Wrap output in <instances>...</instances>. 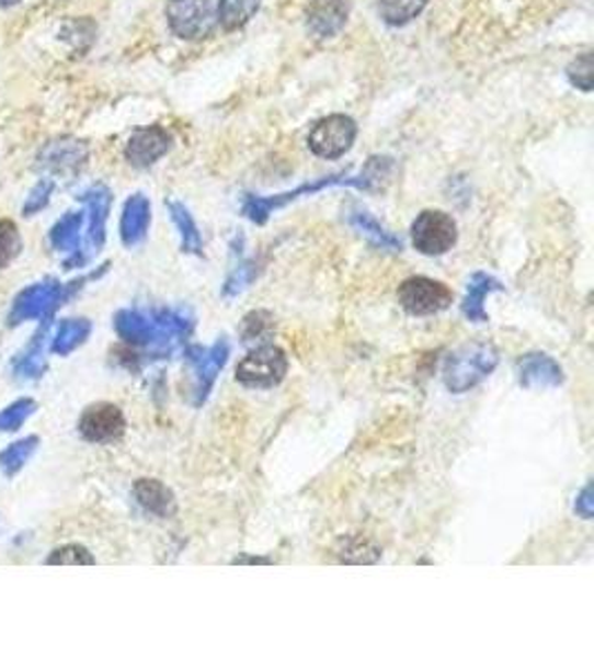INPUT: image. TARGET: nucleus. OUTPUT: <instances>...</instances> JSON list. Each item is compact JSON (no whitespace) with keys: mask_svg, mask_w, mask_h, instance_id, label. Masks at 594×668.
Instances as JSON below:
<instances>
[{"mask_svg":"<svg viewBox=\"0 0 594 668\" xmlns=\"http://www.w3.org/2000/svg\"><path fill=\"white\" fill-rule=\"evenodd\" d=\"M395 168V161L390 157H373L365 168L361 170L358 177H347L345 172L341 174H332V177H323L319 181H312V183H304L301 188L296 190H289V192H283V194H274V196H245L243 201V214L254 220V223H265L270 218L272 212H276L278 207L301 199L304 194H317L321 192L323 188H330V185H354L358 190H367L373 192L381 185V181H388L390 172Z\"/></svg>","mask_w":594,"mask_h":668,"instance_id":"obj_1","label":"nucleus"},{"mask_svg":"<svg viewBox=\"0 0 594 668\" xmlns=\"http://www.w3.org/2000/svg\"><path fill=\"white\" fill-rule=\"evenodd\" d=\"M114 328L125 343L172 350L187 335L190 324L181 313L121 310L114 319Z\"/></svg>","mask_w":594,"mask_h":668,"instance_id":"obj_2","label":"nucleus"},{"mask_svg":"<svg viewBox=\"0 0 594 668\" xmlns=\"http://www.w3.org/2000/svg\"><path fill=\"white\" fill-rule=\"evenodd\" d=\"M499 365V352L492 343H466L448 354L443 365V382L450 393H468Z\"/></svg>","mask_w":594,"mask_h":668,"instance_id":"obj_3","label":"nucleus"},{"mask_svg":"<svg viewBox=\"0 0 594 668\" xmlns=\"http://www.w3.org/2000/svg\"><path fill=\"white\" fill-rule=\"evenodd\" d=\"M88 279H79L73 283H58L56 279H45L41 283H32L27 285L16 299L12 304V310H10V326L16 328L25 321H47L52 319V315L69 299V296L73 294V290H79L81 283H85Z\"/></svg>","mask_w":594,"mask_h":668,"instance_id":"obj_4","label":"nucleus"},{"mask_svg":"<svg viewBox=\"0 0 594 668\" xmlns=\"http://www.w3.org/2000/svg\"><path fill=\"white\" fill-rule=\"evenodd\" d=\"M90 161V145L81 138L73 136H58L47 140L38 155L34 168L43 174L58 177V179H71L77 177Z\"/></svg>","mask_w":594,"mask_h":668,"instance_id":"obj_5","label":"nucleus"},{"mask_svg":"<svg viewBox=\"0 0 594 668\" xmlns=\"http://www.w3.org/2000/svg\"><path fill=\"white\" fill-rule=\"evenodd\" d=\"M165 19L172 34L183 41H203L216 27L212 0H168Z\"/></svg>","mask_w":594,"mask_h":668,"instance_id":"obj_6","label":"nucleus"},{"mask_svg":"<svg viewBox=\"0 0 594 668\" xmlns=\"http://www.w3.org/2000/svg\"><path fill=\"white\" fill-rule=\"evenodd\" d=\"M358 127L356 121L345 116V114H330L321 121L315 123L308 136L310 150L328 161H336L345 157V152L352 150V145L356 140Z\"/></svg>","mask_w":594,"mask_h":668,"instance_id":"obj_7","label":"nucleus"},{"mask_svg":"<svg viewBox=\"0 0 594 668\" xmlns=\"http://www.w3.org/2000/svg\"><path fill=\"white\" fill-rule=\"evenodd\" d=\"M412 244L421 254L438 257L455 248L457 223L441 210H425L412 223Z\"/></svg>","mask_w":594,"mask_h":668,"instance_id":"obj_8","label":"nucleus"},{"mask_svg":"<svg viewBox=\"0 0 594 668\" xmlns=\"http://www.w3.org/2000/svg\"><path fill=\"white\" fill-rule=\"evenodd\" d=\"M455 302L453 290L427 276H412L399 285V304L416 317L436 315Z\"/></svg>","mask_w":594,"mask_h":668,"instance_id":"obj_9","label":"nucleus"},{"mask_svg":"<svg viewBox=\"0 0 594 668\" xmlns=\"http://www.w3.org/2000/svg\"><path fill=\"white\" fill-rule=\"evenodd\" d=\"M287 373V356L276 346H261L252 350L237 365V382L250 388H272L283 382Z\"/></svg>","mask_w":594,"mask_h":668,"instance_id":"obj_10","label":"nucleus"},{"mask_svg":"<svg viewBox=\"0 0 594 668\" xmlns=\"http://www.w3.org/2000/svg\"><path fill=\"white\" fill-rule=\"evenodd\" d=\"M172 150V134L161 125L136 129L125 143V161L132 168L147 170Z\"/></svg>","mask_w":594,"mask_h":668,"instance_id":"obj_11","label":"nucleus"},{"mask_svg":"<svg viewBox=\"0 0 594 668\" xmlns=\"http://www.w3.org/2000/svg\"><path fill=\"white\" fill-rule=\"evenodd\" d=\"M127 428L125 415L114 404H94L79 419V432L90 443H110L123 437Z\"/></svg>","mask_w":594,"mask_h":668,"instance_id":"obj_12","label":"nucleus"},{"mask_svg":"<svg viewBox=\"0 0 594 668\" xmlns=\"http://www.w3.org/2000/svg\"><path fill=\"white\" fill-rule=\"evenodd\" d=\"M352 10V0H312L306 10V27L317 38L336 36Z\"/></svg>","mask_w":594,"mask_h":668,"instance_id":"obj_13","label":"nucleus"},{"mask_svg":"<svg viewBox=\"0 0 594 668\" xmlns=\"http://www.w3.org/2000/svg\"><path fill=\"white\" fill-rule=\"evenodd\" d=\"M81 203L88 207V248L99 252L105 244V226L112 207V192L105 185H92L79 196Z\"/></svg>","mask_w":594,"mask_h":668,"instance_id":"obj_14","label":"nucleus"},{"mask_svg":"<svg viewBox=\"0 0 594 668\" xmlns=\"http://www.w3.org/2000/svg\"><path fill=\"white\" fill-rule=\"evenodd\" d=\"M150 220H152L150 199L140 192L132 194L125 201L123 214H121V241L125 244V248H136L147 237Z\"/></svg>","mask_w":594,"mask_h":668,"instance_id":"obj_15","label":"nucleus"},{"mask_svg":"<svg viewBox=\"0 0 594 668\" xmlns=\"http://www.w3.org/2000/svg\"><path fill=\"white\" fill-rule=\"evenodd\" d=\"M83 223H85V212H67L54 223V228L49 230L52 250L71 254L65 261L67 270L73 268V261H77L79 254H81V228H83Z\"/></svg>","mask_w":594,"mask_h":668,"instance_id":"obj_16","label":"nucleus"},{"mask_svg":"<svg viewBox=\"0 0 594 668\" xmlns=\"http://www.w3.org/2000/svg\"><path fill=\"white\" fill-rule=\"evenodd\" d=\"M518 382L526 388H550L563 382L561 365L548 354H526L516 365Z\"/></svg>","mask_w":594,"mask_h":668,"instance_id":"obj_17","label":"nucleus"},{"mask_svg":"<svg viewBox=\"0 0 594 668\" xmlns=\"http://www.w3.org/2000/svg\"><path fill=\"white\" fill-rule=\"evenodd\" d=\"M228 354H230V348L226 341H216L212 348L207 350H198V356H192V363H194V370H196V377H198V393L201 397L205 399L216 375L220 373V367L226 365L228 361Z\"/></svg>","mask_w":594,"mask_h":668,"instance_id":"obj_18","label":"nucleus"},{"mask_svg":"<svg viewBox=\"0 0 594 668\" xmlns=\"http://www.w3.org/2000/svg\"><path fill=\"white\" fill-rule=\"evenodd\" d=\"M134 497L145 510H150L159 517H172L176 510L172 490L159 479H138L134 484Z\"/></svg>","mask_w":594,"mask_h":668,"instance_id":"obj_19","label":"nucleus"},{"mask_svg":"<svg viewBox=\"0 0 594 668\" xmlns=\"http://www.w3.org/2000/svg\"><path fill=\"white\" fill-rule=\"evenodd\" d=\"M47 330H49V319L43 321V328L34 337V341L14 359L12 373L19 380H38V377H43V373L47 370V361L43 356V343H45Z\"/></svg>","mask_w":594,"mask_h":668,"instance_id":"obj_20","label":"nucleus"},{"mask_svg":"<svg viewBox=\"0 0 594 668\" xmlns=\"http://www.w3.org/2000/svg\"><path fill=\"white\" fill-rule=\"evenodd\" d=\"M496 290H503V285L494 276H490L486 272H477L468 283V294H466V302H464V315L475 324L488 321L490 317L483 310V302H486V296L490 292H496Z\"/></svg>","mask_w":594,"mask_h":668,"instance_id":"obj_21","label":"nucleus"},{"mask_svg":"<svg viewBox=\"0 0 594 668\" xmlns=\"http://www.w3.org/2000/svg\"><path fill=\"white\" fill-rule=\"evenodd\" d=\"M259 10L261 0H218L216 23L226 32H237L245 27Z\"/></svg>","mask_w":594,"mask_h":668,"instance_id":"obj_22","label":"nucleus"},{"mask_svg":"<svg viewBox=\"0 0 594 668\" xmlns=\"http://www.w3.org/2000/svg\"><path fill=\"white\" fill-rule=\"evenodd\" d=\"M92 335V321L90 319H65L60 321L54 339H52V352L58 356H65L81 348Z\"/></svg>","mask_w":594,"mask_h":668,"instance_id":"obj_23","label":"nucleus"},{"mask_svg":"<svg viewBox=\"0 0 594 668\" xmlns=\"http://www.w3.org/2000/svg\"><path fill=\"white\" fill-rule=\"evenodd\" d=\"M41 439L36 434H30V437H23L14 443H10L8 449L0 453V471H3L5 477H16L25 464L32 460V455L36 453Z\"/></svg>","mask_w":594,"mask_h":668,"instance_id":"obj_24","label":"nucleus"},{"mask_svg":"<svg viewBox=\"0 0 594 668\" xmlns=\"http://www.w3.org/2000/svg\"><path fill=\"white\" fill-rule=\"evenodd\" d=\"M350 223L361 235H365L369 241H375L377 246H381L386 250H401L403 248L401 239H397L390 230H386L373 214L354 212V214H350Z\"/></svg>","mask_w":594,"mask_h":668,"instance_id":"obj_25","label":"nucleus"},{"mask_svg":"<svg viewBox=\"0 0 594 668\" xmlns=\"http://www.w3.org/2000/svg\"><path fill=\"white\" fill-rule=\"evenodd\" d=\"M168 210L172 214L174 226L181 233V248H183V252L198 254L201 248H203V241H201V233L196 228V223H194L190 210L183 203H179V201H168Z\"/></svg>","mask_w":594,"mask_h":668,"instance_id":"obj_26","label":"nucleus"},{"mask_svg":"<svg viewBox=\"0 0 594 668\" xmlns=\"http://www.w3.org/2000/svg\"><path fill=\"white\" fill-rule=\"evenodd\" d=\"M430 0H381L379 14L384 23L392 27H403L412 23L425 8Z\"/></svg>","mask_w":594,"mask_h":668,"instance_id":"obj_27","label":"nucleus"},{"mask_svg":"<svg viewBox=\"0 0 594 668\" xmlns=\"http://www.w3.org/2000/svg\"><path fill=\"white\" fill-rule=\"evenodd\" d=\"M23 252V235L12 218H0V272L8 270Z\"/></svg>","mask_w":594,"mask_h":668,"instance_id":"obj_28","label":"nucleus"},{"mask_svg":"<svg viewBox=\"0 0 594 668\" xmlns=\"http://www.w3.org/2000/svg\"><path fill=\"white\" fill-rule=\"evenodd\" d=\"M36 410H38V404L30 397H23V399L10 404L5 410H0V432L19 430Z\"/></svg>","mask_w":594,"mask_h":668,"instance_id":"obj_29","label":"nucleus"},{"mask_svg":"<svg viewBox=\"0 0 594 668\" xmlns=\"http://www.w3.org/2000/svg\"><path fill=\"white\" fill-rule=\"evenodd\" d=\"M96 559L94 555L79 544H67L60 546L56 551H52V555L45 559V564L49 566H92Z\"/></svg>","mask_w":594,"mask_h":668,"instance_id":"obj_30","label":"nucleus"},{"mask_svg":"<svg viewBox=\"0 0 594 668\" xmlns=\"http://www.w3.org/2000/svg\"><path fill=\"white\" fill-rule=\"evenodd\" d=\"M54 190H56L54 179H49V177L41 179V181H38V183L32 188V192L27 194V199H25V205H23V216H34V214L43 212V210L49 205Z\"/></svg>","mask_w":594,"mask_h":668,"instance_id":"obj_31","label":"nucleus"},{"mask_svg":"<svg viewBox=\"0 0 594 668\" xmlns=\"http://www.w3.org/2000/svg\"><path fill=\"white\" fill-rule=\"evenodd\" d=\"M568 79L581 92L592 90V54L590 52H583L568 65Z\"/></svg>","mask_w":594,"mask_h":668,"instance_id":"obj_32","label":"nucleus"},{"mask_svg":"<svg viewBox=\"0 0 594 668\" xmlns=\"http://www.w3.org/2000/svg\"><path fill=\"white\" fill-rule=\"evenodd\" d=\"M574 508H576V512H579L581 517H585V519L592 517V488H590V486H585V488L581 490V495H579Z\"/></svg>","mask_w":594,"mask_h":668,"instance_id":"obj_33","label":"nucleus"},{"mask_svg":"<svg viewBox=\"0 0 594 668\" xmlns=\"http://www.w3.org/2000/svg\"><path fill=\"white\" fill-rule=\"evenodd\" d=\"M23 0H0V10H12L16 5H21Z\"/></svg>","mask_w":594,"mask_h":668,"instance_id":"obj_34","label":"nucleus"}]
</instances>
